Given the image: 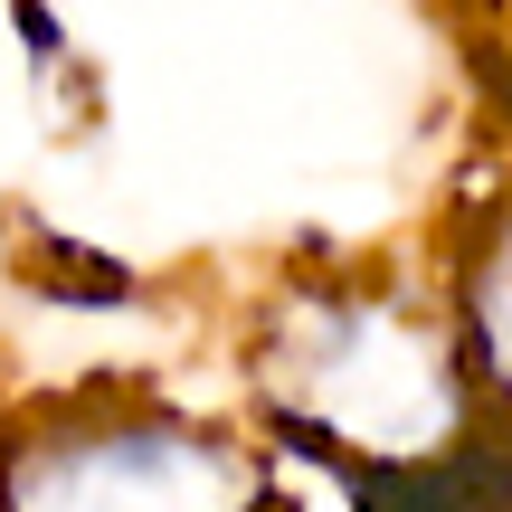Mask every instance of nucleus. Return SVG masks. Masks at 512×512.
Segmentation results:
<instances>
[{"instance_id": "f03ea898", "label": "nucleus", "mask_w": 512, "mask_h": 512, "mask_svg": "<svg viewBox=\"0 0 512 512\" xmlns=\"http://www.w3.org/2000/svg\"><path fill=\"white\" fill-rule=\"evenodd\" d=\"M0 512H266L228 427L171 408H57L0 446Z\"/></svg>"}, {"instance_id": "7ed1b4c3", "label": "nucleus", "mask_w": 512, "mask_h": 512, "mask_svg": "<svg viewBox=\"0 0 512 512\" xmlns=\"http://www.w3.org/2000/svg\"><path fill=\"white\" fill-rule=\"evenodd\" d=\"M361 512H512V427L475 418L456 446L408 465H342Z\"/></svg>"}, {"instance_id": "f257e3e1", "label": "nucleus", "mask_w": 512, "mask_h": 512, "mask_svg": "<svg viewBox=\"0 0 512 512\" xmlns=\"http://www.w3.org/2000/svg\"><path fill=\"white\" fill-rule=\"evenodd\" d=\"M275 408L332 446L342 465H408L456 446L484 418L456 361L446 294L418 304L408 285H313L275 332Z\"/></svg>"}, {"instance_id": "20e7f679", "label": "nucleus", "mask_w": 512, "mask_h": 512, "mask_svg": "<svg viewBox=\"0 0 512 512\" xmlns=\"http://www.w3.org/2000/svg\"><path fill=\"white\" fill-rule=\"evenodd\" d=\"M446 323H456V361H465V389H475V408L512 427V209H503V219L456 256Z\"/></svg>"}]
</instances>
